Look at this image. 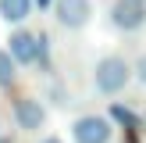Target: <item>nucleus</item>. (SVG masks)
Segmentation results:
<instances>
[{
    "mask_svg": "<svg viewBox=\"0 0 146 143\" xmlns=\"http://www.w3.org/2000/svg\"><path fill=\"white\" fill-rule=\"evenodd\" d=\"M132 75H135V68L121 54H104L96 61V68H93V86H96V93H104V97H118V93L132 82Z\"/></svg>",
    "mask_w": 146,
    "mask_h": 143,
    "instance_id": "obj_1",
    "label": "nucleus"
},
{
    "mask_svg": "<svg viewBox=\"0 0 146 143\" xmlns=\"http://www.w3.org/2000/svg\"><path fill=\"white\" fill-rule=\"evenodd\" d=\"M71 140L75 143H111L114 140V122L104 114H82L71 122Z\"/></svg>",
    "mask_w": 146,
    "mask_h": 143,
    "instance_id": "obj_2",
    "label": "nucleus"
},
{
    "mask_svg": "<svg viewBox=\"0 0 146 143\" xmlns=\"http://www.w3.org/2000/svg\"><path fill=\"white\" fill-rule=\"evenodd\" d=\"M7 50H11V57L18 64L46 61V36H32V32H25V29H18V32H11V39H7Z\"/></svg>",
    "mask_w": 146,
    "mask_h": 143,
    "instance_id": "obj_3",
    "label": "nucleus"
},
{
    "mask_svg": "<svg viewBox=\"0 0 146 143\" xmlns=\"http://www.w3.org/2000/svg\"><path fill=\"white\" fill-rule=\"evenodd\" d=\"M107 18L118 32H139L146 25V0H114Z\"/></svg>",
    "mask_w": 146,
    "mask_h": 143,
    "instance_id": "obj_4",
    "label": "nucleus"
},
{
    "mask_svg": "<svg viewBox=\"0 0 146 143\" xmlns=\"http://www.w3.org/2000/svg\"><path fill=\"white\" fill-rule=\"evenodd\" d=\"M54 18L61 29H86L93 21V0H54Z\"/></svg>",
    "mask_w": 146,
    "mask_h": 143,
    "instance_id": "obj_5",
    "label": "nucleus"
},
{
    "mask_svg": "<svg viewBox=\"0 0 146 143\" xmlns=\"http://www.w3.org/2000/svg\"><path fill=\"white\" fill-rule=\"evenodd\" d=\"M14 122H18V129H25V132H39V129L46 125V107L36 97H18L14 100Z\"/></svg>",
    "mask_w": 146,
    "mask_h": 143,
    "instance_id": "obj_6",
    "label": "nucleus"
},
{
    "mask_svg": "<svg viewBox=\"0 0 146 143\" xmlns=\"http://www.w3.org/2000/svg\"><path fill=\"white\" fill-rule=\"evenodd\" d=\"M32 7H36V0H0V18L18 25L32 14Z\"/></svg>",
    "mask_w": 146,
    "mask_h": 143,
    "instance_id": "obj_7",
    "label": "nucleus"
},
{
    "mask_svg": "<svg viewBox=\"0 0 146 143\" xmlns=\"http://www.w3.org/2000/svg\"><path fill=\"white\" fill-rule=\"evenodd\" d=\"M18 79V61L11 57V50H0V86H11Z\"/></svg>",
    "mask_w": 146,
    "mask_h": 143,
    "instance_id": "obj_8",
    "label": "nucleus"
},
{
    "mask_svg": "<svg viewBox=\"0 0 146 143\" xmlns=\"http://www.w3.org/2000/svg\"><path fill=\"white\" fill-rule=\"evenodd\" d=\"M111 122H118V125H125V129H135V125H139V118H135L125 104H111Z\"/></svg>",
    "mask_w": 146,
    "mask_h": 143,
    "instance_id": "obj_9",
    "label": "nucleus"
},
{
    "mask_svg": "<svg viewBox=\"0 0 146 143\" xmlns=\"http://www.w3.org/2000/svg\"><path fill=\"white\" fill-rule=\"evenodd\" d=\"M132 68H135V79H139V86H146V54H139V61H135Z\"/></svg>",
    "mask_w": 146,
    "mask_h": 143,
    "instance_id": "obj_10",
    "label": "nucleus"
},
{
    "mask_svg": "<svg viewBox=\"0 0 146 143\" xmlns=\"http://www.w3.org/2000/svg\"><path fill=\"white\" fill-rule=\"evenodd\" d=\"M43 143H64V140H57V136H46V140H43Z\"/></svg>",
    "mask_w": 146,
    "mask_h": 143,
    "instance_id": "obj_11",
    "label": "nucleus"
},
{
    "mask_svg": "<svg viewBox=\"0 0 146 143\" xmlns=\"http://www.w3.org/2000/svg\"><path fill=\"white\" fill-rule=\"evenodd\" d=\"M36 4H39V7H46V4H50V0H36Z\"/></svg>",
    "mask_w": 146,
    "mask_h": 143,
    "instance_id": "obj_12",
    "label": "nucleus"
},
{
    "mask_svg": "<svg viewBox=\"0 0 146 143\" xmlns=\"http://www.w3.org/2000/svg\"><path fill=\"white\" fill-rule=\"evenodd\" d=\"M0 143H11V140H4V136H0Z\"/></svg>",
    "mask_w": 146,
    "mask_h": 143,
    "instance_id": "obj_13",
    "label": "nucleus"
}]
</instances>
